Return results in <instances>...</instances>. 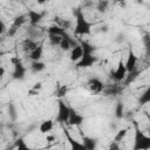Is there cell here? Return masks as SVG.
<instances>
[{
	"mask_svg": "<svg viewBox=\"0 0 150 150\" xmlns=\"http://www.w3.org/2000/svg\"><path fill=\"white\" fill-rule=\"evenodd\" d=\"M109 150H120V143L112 142V143L109 145Z\"/></svg>",
	"mask_w": 150,
	"mask_h": 150,
	"instance_id": "cell-26",
	"label": "cell"
},
{
	"mask_svg": "<svg viewBox=\"0 0 150 150\" xmlns=\"http://www.w3.org/2000/svg\"><path fill=\"white\" fill-rule=\"evenodd\" d=\"M143 43H144V46H145L146 52L150 54V35H149V34H145V35L143 36Z\"/></svg>",
	"mask_w": 150,
	"mask_h": 150,
	"instance_id": "cell-23",
	"label": "cell"
},
{
	"mask_svg": "<svg viewBox=\"0 0 150 150\" xmlns=\"http://www.w3.org/2000/svg\"><path fill=\"white\" fill-rule=\"evenodd\" d=\"M66 91H67V87H66V86H62V87L60 88V90L57 91V96H60V97L63 96V95L66 94Z\"/></svg>",
	"mask_w": 150,
	"mask_h": 150,
	"instance_id": "cell-27",
	"label": "cell"
},
{
	"mask_svg": "<svg viewBox=\"0 0 150 150\" xmlns=\"http://www.w3.org/2000/svg\"><path fill=\"white\" fill-rule=\"evenodd\" d=\"M88 88L90 89V91L95 93V94H100L103 90V83L98 80V79H90L88 81Z\"/></svg>",
	"mask_w": 150,
	"mask_h": 150,
	"instance_id": "cell-9",
	"label": "cell"
},
{
	"mask_svg": "<svg viewBox=\"0 0 150 150\" xmlns=\"http://www.w3.org/2000/svg\"><path fill=\"white\" fill-rule=\"evenodd\" d=\"M45 67H46V66H45L43 62H40V61H33V63H32V66H30V69H32L34 73H39V71L43 70Z\"/></svg>",
	"mask_w": 150,
	"mask_h": 150,
	"instance_id": "cell-19",
	"label": "cell"
},
{
	"mask_svg": "<svg viewBox=\"0 0 150 150\" xmlns=\"http://www.w3.org/2000/svg\"><path fill=\"white\" fill-rule=\"evenodd\" d=\"M0 73H1V76H2V75H4V73H5V70H4V68H1V69H0Z\"/></svg>",
	"mask_w": 150,
	"mask_h": 150,
	"instance_id": "cell-28",
	"label": "cell"
},
{
	"mask_svg": "<svg viewBox=\"0 0 150 150\" xmlns=\"http://www.w3.org/2000/svg\"><path fill=\"white\" fill-rule=\"evenodd\" d=\"M82 56H83V50H82V47H81V45H77L76 47H74L73 48V50H71V53H70V60L73 61V62H79L81 59H82Z\"/></svg>",
	"mask_w": 150,
	"mask_h": 150,
	"instance_id": "cell-11",
	"label": "cell"
},
{
	"mask_svg": "<svg viewBox=\"0 0 150 150\" xmlns=\"http://www.w3.org/2000/svg\"><path fill=\"white\" fill-rule=\"evenodd\" d=\"M81 47H82V50H83V56L76 63V67L77 68H88V67H91L96 62V60H97L96 56H94L95 47L93 45H90L89 42H87V41H82L81 42Z\"/></svg>",
	"mask_w": 150,
	"mask_h": 150,
	"instance_id": "cell-1",
	"label": "cell"
},
{
	"mask_svg": "<svg viewBox=\"0 0 150 150\" xmlns=\"http://www.w3.org/2000/svg\"><path fill=\"white\" fill-rule=\"evenodd\" d=\"M71 109L61 100L57 102V115H56V122L59 123H67L70 117Z\"/></svg>",
	"mask_w": 150,
	"mask_h": 150,
	"instance_id": "cell-4",
	"label": "cell"
},
{
	"mask_svg": "<svg viewBox=\"0 0 150 150\" xmlns=\"http://www.w3.org/2000/svg\"><path fill=\"white\" fill-rule=\"evenodd\" d=\"M125 74H127V68H125V63L121 60L117 64V68L115 71H112V77L116 80V81H121L125 77Z\"/></svg>",
	"mask_w": 150,
	"mask_h": 150,
	"instance_id": "cell-6",
	"label": "cell"
},
{
	"mask_svg": "<svg viewBox=\"0 0 150 150\" xmlns=\"http://www.w3.org/2000/svg\"><path fill=\"white\" fill-rule=\"evenodd\" d=\"M75 29H74V33L76 35H89L90 34V30H91V23L88 22L84 18V14L77 9L75 12Z\"/></svg>",
	"mask_w": 150,
	"mask_h": 150,
	"instance_id": "cell-2",
	"label": "cell"
},
{
	"mask_svg": "<svg viewBox=\"0 0 150 150\" xmlns=\"http://www.w3.org/2000/svg\"><path fill=\"white\" fill-rule=\"evenodd\" d=\"M22 46H23V50H25V52H29V54H30L34 49L38 48V43L34 42V41H32L30 39L25 40L23 43H22Z\"/></svg>",
	"mask_w": 150,
	"mask_h": 150,
	"instance_id": "cell-15",
	"label": "cell"
},
{
	"mask_svg": "<svg viewBox=\"0 0 150 150\" xmlns=\"http://www.w3.org/2000/svg\"><path fill=\"white\" fill-rule=\"evenodd\" d=\"M48 33L49 35H55V36H64L66 35V30L60 27V26H50L48 28Z\"/></svg>",
	"mask_w": 150,
	"mask_h": 150,
	"instance_id": "cell-13",
	"label": "cell"
},
{
	"mask_svg": "<svg viewBox=\"0 0 150 150\" xmlns=\"http://www.w3.org/2000/svg\"><path fill=\"white\" fill-rule=\"evenodd\" d=\"M122 111H123V105H122V103H118L117 108H116V117L121 118L122 117Z\"/></svg>",
	"mask_w": 150,
	"mask_h": 150,
	"instance_id": "cell-25",
	"label": "cell"
},
{
	"mask_svg": "<svg viewBox=\"0 0 150 150\" xmlns=\"http://www.w3.org/2000/svg\"><path fill=\"white\" fill-rule=\"evenodd\" d=\"M124 63H125L127 71H132V70L135 69L136 63H137V56L135 55V53L132 52V49H129L128 57H127V61H125Z\"/></svg>",
	"mask_w": 150,
	"mask_h": 150,
	"instance_id": "cell-7",
	"label": "cell"
},
{
	"mask_svg": "<svg viewBox=\"0 0 150 150\" xmlns=\"http://www.w3.org/2000/svg\"><path fill=\"white\" fill-rule=\"evenodd\" d=\"M82 122H83V116L80 115L79 112L71 110L68 123H69L70 125H80V124H82Z\"/></svg>",
	"mask_w": 150,
	"mask_h": 150,
	"instance_id": "cell-12",
	"label": "cell"
},
{
	"mask_svg": "<svg viewBox=\"0 0 150 150\" xmlns=\"http://www.w3.org/2000/svg\"><path fill=\"white\" fill-rule=\"evenodd\" d=\"M82 143L84 144V146L87 148V150H95L96 149V141L91 137H88V136H84L82 138Z\"/></svg>",
	"mask_w": 150,
	"mask_h": 150,
	"instance_id": "cell-16",
	"label": "cell"
},
{
	"mask_svg": "<svg viewBox=\"0 0 150 150\" xmlns=\"http://www.w3.org/2000/svg\"><path fill=\"white\" fill-rule=\"evenodd\" d=\"M27 15H28V20H29V22L32 25H38L42 20V16H43L42 13L36 12V11H33V9H29Z\"/></svg>",
	"mask_w": 150,
	"mask_h": 150,
	"instance_id": "cell-10",
	"label": "cell"
},
{
	"mask_svg": "<svg viewBox=\"0 0 150 150\" xmlns=\"http://www.w3.org/2000/svg\"><path fill=\"white\" fill-rule=\"evenodd\" d=\"M138 103L141 105H144L146 103H150V86L144 90V93L141 95L139 100H138Z\"/></svg>",
	"mask_w": 150,
	"mask_h": 150,
	"instance_id": "cell-17",
	"label": "cell"
},
{
	"mask_svg": "<svg viewBox=\"0 0 150 150\" xmlns=\"http://www.w3.org/2000/svg\"><path fill=\"white\" fill-rule=\"evenodd\" d=\"M148 132H149V136H150V127L148 128Z\"/></svg>",
	"mask_w": 150,
	"mask_h": 150,
	"instance_id": "cell-29",
	"label": "cell"
},
{
	"mask_svg": "<svg viewBox=\"0 0 150 150\" xmlns=\"http://www.w3.org/2000/svg\"><path fill=\"white\" fill-rule=\"evenodd\" d=\"M42 52H43L42 46H38V48L34 49V50L29 54V57H30L33 61H39V60L41 59V56H42Z\"/></svg>",
	"mask_w": 150,
	"mask_h": 150,
	"instance_id": "cell-18",
	"label": "cell"
},
{
	"mask_svg": "<svg viewBox=\"0 0 150 150\" xmlns=\"http://www.w3.org/2000/svg\"><path fill=\"white\" fill-rule=\"evenodd\" d=\"M132 150H150V136H146L144 132H142L138 129L137 124L135 128Z\"/></svg>",
	"mask_w": 150,
	"mask_h": 150,
	"instance_id": "cell-3",
	"label": "cell"
},
{
	"mask_svg": "<svg viewBox=\"0 0 150 150\" xmlns=\"http://www.w3.org/2000/svg\"><path fill=\"white\" fill-rule=\"evenodd\" d=\"M64 135H66V138L68 139V143H69L71 150H87V148L84 146V144L81 143V142H79V141H76V139H74L67 130L64 131Z\"/></svg>",
	"mask_w": 150,
	"mask_h": 150,
	"instance_id": "cell-8",
	"label": "cell"
},
{
	"mask_svg": "<svg viewBox=\"0 0 150 150\" xmlns=\"http://www.w3.org/2000/svg\"><path fill=\"white\" fill-rule=\"evenodd\" d=\"M39 129H40V132H42V134L49 132L53 129V121L52 120H45V121H42L41 124H40V127H39Z\"/></svg>",
	"mask_w": 150,
	"mask_h": 150,
	"instance_id": "cell-14",
	"label": "cell"
},
{
	"mask_svg": "<svg viewBox=\"0 0 150 150\" xmlns=\"http://www.w3.org/2000/svg\"><path fill=\"white\" fill-rule=\"evenodd\" d=\"M62 36H55V35H50V42L53 45H60L62 41Z\"/></svg>",
	"mask_w": 150,
	"mask_h": 150,
	"instance_id": "cell-24",
	"label": "cell"
},
{
	"mask_svg": "<svg viewBox=\"0 0 150 150\" xmlns=\"http://www.w3.org/2000/svg\"><path fill=\"white\" fill-rule=\"evenodd\" d=\"M127 131H128V129H121V130H118L117 131V134L115 135V138H114V142H117V143H120L124 137H125V135H127Z\"/></svg>",
	"mask_w": 150,
	"mask_h": 150,
	"instance_id": "cell-21",
	"label": "cell"
},
{
	"mask_svg": "<svg viewBox=\"0 0 150 150\" xmlns=\"http://www.w3.org/2000/svg\"><path fill=\"white\" fill-rule=\"evenodd\" d=\"M26 16L25 15H20V16H18V18H15V20H14V23H13V27L14 28H16V27H20L23 22H25V19Z\"/></svg>",
	"mask_w": 150,
	"mask_h": 150,
	"instance_id": "cell-22",
	"label": "cell"
},
{
	"mask_svg": "<svg viewBox=\"0 0 150 150\" xmlns=\"http://www.w3.org/2000/svg\"><path fill=\"white\" fill-rule=\"evenodd\" d=\"M15 145H16L15 150H34V149L29 148V146H28V145L26 144V142H25V141H23L22 138H19V139L16 141Z\"/></svg>",
	"mask_w": 150,
	"mask_h": 150,
	"instance_id": "cell-20",
	"label": "cell"
},
{
	"mask_svg": "<svg viewBox=\"0 0 150 150\" xmlns=\"http://www.w3.org/2000/svg\"><path fill=\"white\" fill-rule=\"evenodd\" d=\"M12 62L14 63V70L12 73L13 79H15V80H22L25 77V74H26V68L22 66V63L20 62V60L16 59V57L12 59Z\"/></svg>",
	"mask_w": 150,
	"mask_h": 150,
	"instance_id": "cell-5",
	"label": "cell"
}]
</instances>
